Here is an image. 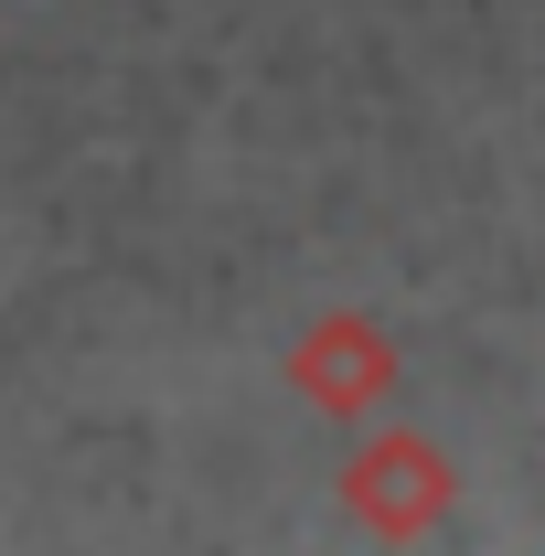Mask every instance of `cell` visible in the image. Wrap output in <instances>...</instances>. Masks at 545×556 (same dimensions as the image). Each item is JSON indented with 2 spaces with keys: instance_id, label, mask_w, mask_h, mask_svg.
Instances as JSON below:
<instances>
[{
  "instance_id": "1",
  "label": "cell",
  "mask_w": 545,
  "mask_h": 556,
  "mask_svg": "<svg viewBox=\"0 0 545 556\" xmlns=\"http://www.w3.org/2000/svg\"><path fill=\"white\" fill-rule=\"evenodd\" d=\"M289 375H300V386H310V396H321L332 417H353L364 396H375V386H385V375H396V353L375 343L364 321H321L310 343L289 353Z\"/></svg>"
},
{
  "instance_id": "2",
  "label": "cell",
  "mask_w": 545,
  "mask_h": 556,
  "mask_svg": "<svg viewBox=\"0 0 545 556\" xmlns=\"http://www.w3.org/2000/svg\"><path fill=\"white\" fill-rule=\"evenodd\" d=\"M353 514L385 525V535H417V525L439 514V460H428L417 439L375 450V460H353Z\"/></svg>"
}]
</instances>
